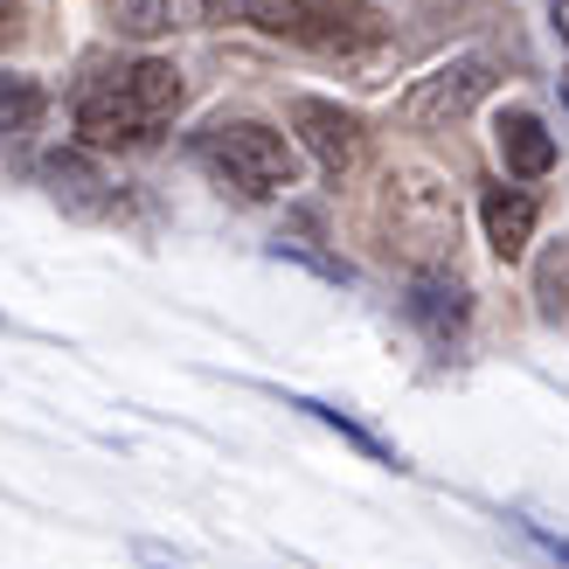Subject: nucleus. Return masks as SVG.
<instances>
[{
	"label": "nucleus",
	"mask_w": 569,
	"mask_h": 569,
	"mask_svg": "<svg viewBox=\"0 0 569 569\" xmlns=\"http://www.w3.org/2000/svg\"><path fill=\"white\" fill-rule=\"evenodd\" d=\"M181 104H188V83L174 63H160V56L119 63V70H104L77 91V147H91V153L153 147L181 119Z\"/></svg>",
	"instance_id": "obj_1"
},
{
	"label": "nucleus",
	"mask_w": 569,
	"mask_h": 569,
	"mask_svg": "<svg viewBox=\"0 0 569 569\" xmlns=\"http://www.w3.org/2000/svg\"><path fill=\"white\" fill-rule=\"evenodd\" d=\"M376 237L410 278L423 271H451V250H459V202L438 174L423 167H396L376 194Z\"/></svg>",
	"instance_id": "obj_2"
},
{
	"label": "nucleus",
	"mask_w": 569,
	"mask_h": 569,
	"mask_svg": "<svg viewBox=\"0 0 569 569\" xmlns=\"http://www.w3.org/2000/svg\"><path fill=\"white\" fill-rule=\"evenodd\" d=\"M188 153L216 188L243 194V202H271L299 181V147L264 119H216L188 139Z\"/></svg>",
	"instance_id": "obj_3"
},
{
	"label": "nucleus",
	"mask_w": 569,
	"mask_h": 569,
	"mask_svg": "<svg viewBox=\"0 0 569 569\" xmlns=\"http://www.w3.org/2000/svg\"><path fill=\"white\" fill-rule=\"evenodd\" d=\"M258 28L278 42L320 49V56H355V49H376L389 36L382 8H368V0H271V14Z\"/></svg>",
	"instance_id": "obj_4"
},
{
	"label": "nucleus",
	"mask_w": 569,
	"mask_h": 569,
	"mask_svg": "<svg viewBox=\"0 0 569 569\" xmlns=\"http://www.w3.org/2000/svg\"><path fill=\"white\" fill-rule=\"evenodd\" d=\"M493 83H500L493 56H451V63L410 77V91L396 98V126H410V132H451L479 98L493 91Z\"/></svg>",
	"instance_id": "obj_5"
},
{
	"label": "nucleus",
	"mask_w": 569,
	"mask_h": 569,
	"mask_svg": "<svg viewBox=\"0 0 569 569\" xmlns=\"http://www.w3.org/2000/svg\"><path fill=\"white\" fill-rule=\"evenodd\" d=\"M292 132H299V147L320 160V174L327 181H348L361 153H368V132L355 111H340L333 98H292Z\"/></svg>",
	"instance_id": "obj_6"
},
{
	"label": "nucleus",
	"mask_w": 569,
	"mask_h": 569,
	"mask_svg": "<svg viewBox=\"0 0 569 569\" xmlns=\"http://www.w3.org/2000/svg\"><path fill=\"white\" fill-rule=\"evenodd\" d=\"M403 312L438 340V348H451V340L472 327V292H466V278H459V271H423V278H410Z\"/></svg>",
	"instance_id": "obj_7"
},
{
	"label": "nucleus",
	"mask_w": 569,
	"mask_h": 569,
	"mask_svg": "<svg viewBox=\"0 0 569 569\" xmlns=\"http://www.w3.org/2000/svg\"><path fill=\"white\" fill-rule=\"evenodd\" d=\"M479 222H487V243H493V258L500 264H515L528 258V243H535V222H542V202H535L528 188H479Z\"/></svg>",
	"instance_id": "obj_8"
},
{
	"label": "nucleus",
	"mask_w": 569,
	"mask_h": 569,
	"mask_svg": "<svg viewBox=\"0 0 569 569\" xmlns=\"http://www.w3.org/2000/svg\"><path fill=\"white\" fill-rule=\"evenodd\" d=\"M493 147H500V167H507L515 181L556 174V132L535 119L528 104H515V111H500V119H493Z\"/></svg>",
	"instance_id": "obj_9"
},
{
	"label": "nucleus",
	"mask_w": 569,
	"mask_h": 569,
	"mask_svg": "<svg viewBox=\"0 0 569 569\" xmlns=\"http://www.w3.org/2000/svg\"><path fill=\"white\" fill-rule=\"evenodd\" d=\"M222 21L216 0H119V36L153 42V36H181V28H209Z\"/></svg>",
	"instance_id": "obj_10"
},
{
	"label": "nucleus",
	"mask_w": 569,
	"mask_h": 569,
	"mask_svg": "<svg viewBox=\"0 0 569 569\" xmlns=\"http://www.w3.org/2000/svg\"><path fill=\"white\" fill-rule=\"evenodd\" d=\"M292 410H306L312 423H327V431L340 438V445H355L361 459H376V466H389V472H403V451H396L382 431H368L361 417H348V410H333V403H320V396H292Z\"/></svg>",
	"instance_id": "obj_11"
},
{
	"label": "nucleus",
	"mask_w": 569,
	"mask_h": 569,
	"mask_svg": "<svg viewBox=\"0 0 569 569\" xmlns=\"http://www.w3.org/2000/svg\"><path fill=\"white\" fill-rule=\"evenodd\" d=\"M42 111H49V98H42L36 77L0 70V139H28V132L42 126Z\"/></svg>",
	"instance_id": "obj_12"
},
{
	"label": "nucleus",
	"mask_w": 569,
	"mask_h": 569,
	"mask_svg": "<svg viewBox=\"0 0 569 569\" xmlns=\"http://www.w3.org/2000/svg\"><path fill=\"white\" fill-rule=\"evenodd\" d=\"M42 174H49V188H56V202H70V209H98V174H91V167H83V153H49V167H42Z\"/></svg>",
	"instance_id": "obj_13"
},
{
	"label": "nucleus",
	"mask_w": 569,
	"mask_h": 569,
	"mask_svg": "<svg viewBox=\"0 0 569 569\" xmlns=\"http://www.w3.org/2000/svg\"><path fill=\"white\" fill-rule=\"evenodd\" d=\"M271 258H292V264H306V271H320L327 284H348V278H355L348 258H327V250L312 243V237H278V243H271Z\"/></svg>",
	"instance_id": "obj_14"
},
{
	"label": "nucleus",
	"mask_w": 569,
	"mask_h": 569,
	"mask_svg": "<svg viewBox=\"0 0 569 569\" xmlns=\"http://www.w3.org/2000/svg\"><path fill=\"white\" fill-rule=\"evenodd\" d=\"M535 299H542L549 320L562 312V299H569V243H556L549 258H542V271H535Z\"/></svg>",
	"instance_id": "obj_15"
},
{
	"label": "nucleus",
	"mask_w": 569,
	"mask_h": 569,
	"mask_svg": "<svg viewBox=\"0 0 569 569\" xmlns=\"http://www.w3.org/2000/svg\"><path fill=\"white\" fill-rule=\"evenodd\" d=\"M515 528H521V535H528V542H535V549H542V556H549L556 569H569V542H562V535H549L542 521H528V515H515Z\"/></svg>",
	"instance_id": "obj_16"
},
{
	"label": "nucleus",
	"mask_w": 569,
	"mask_h": 569,
	"mask_svg": "<svg viewBox=\"0 0 569 569\" xmlns=\"http://www.w3.org/2000/svg\"><path fill=\"white\" fill-rule=\"evenodd\" d=\"M14 28H21L14 21V0H0V42H14Z\"/></svg>",
	"instance_id": "obj_17"
},
{
	"label": "nucleus",
	"mask_w": 569,
	"mask_h": 569,
	"mask_svg": "<svg viewBox=\"0 0 569 569\" xmlns=\"http://www.w3.org/2000/svg\"><path fill=\"white\" fill-rule=\"evenodd\" d=\"M556 8V36H562V49H569V0H549Z\"/></svg>",
	"instance_id": "obj_18"
},
{
	"label": "nucleus",
	"mask_w": 569,
	"mask_h": 569,
	"mask_svg": "<svg viewBox=\"0 0 569 569\" xmlns=\"http://www.w3.org/2000/svg\"><path fill=\"white\" fill-rule=\"evenodd\" d=\"M562 104H569V77H562Z\"/></svg>",
	"instance_id": "obj_19"
}]
</instances>
